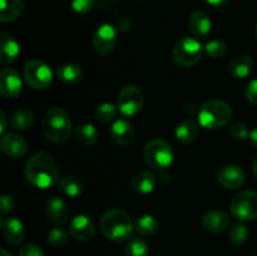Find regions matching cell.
<instances>
[{
    "instance_id": "obj_1",
    "label": "cell",
    "mask_w": 257,
    "mask_h": 256,
    "mask_svg": "<svg viewBox=\"0 0 257 256\" xmlns=\"http://www.w3.org/2000/svg\"><path fill=\"white\" fill-rule=\"evenodd\" d=\"M25 178L37 188H49L59 178V168L50 155L38 152L29 158L25 166Z\"/></svg>"
},
{
    "instance_id": "obj_2",
    "label": "cell",
    "mask_w": 257,
    "mask_h": 256,
    "mask_svg": "<svg viewBox=\"0 0 257 256\" xmlns=\"http://www.w3.org/2000/svg\"><path fill=\"white\" fill-rule=\"evenodd\" d=\"M99 225L103 235L114 242H123L130 238L135 228L128 213L118 208L107 211L100 218Z\"/></svg>"
},
{
    "instance_id": "obj_3",
    "label": "cell",
    "mask_w": 257,
    "mask_h": 256,
    "mask_svg": "<svg viewBox=\"0 0 257 256\" xmlns=\"http://www.w3.org/2000/svg\"><path fill=\"white\" fill-rule=\"evenodd\" d=\"M42 128L48 141L63 143L69 138L72 133V119L64 109L53 108L48 110L43 118Z\"/></svg>"
},
{
    "instance_id": "obj_4",
    "label": "cell",
    "mask_w": 257,
    "mask_h": 256,
    "mask_svg": "<svg viewBox=\"0 0 257 256\" xmlns=\"http://www.w3.org/2000/svg\"><path fill=\"white\" fill-rule=\"evenodd\" d=\"M232 117V109L226 102L210 99L202 104L198 112V122L206 130H218L225 127Z\"/></svg>"
},
{
    "instance_id": "obj_5",
    "label": "cell",
    "mask_w": 257,
    "mask_h": 256,
    "mask_svg": "<svg viewBox=\"0 0 257 256\" xmlns=\"http://www.w3.org/2000/svg\"><path fill=\"white\" fill-rule=\"evenodd\" d=\"M143 156L150 167L166 170L173 162V151L170 143L162 138H153L146 143Z\"/></svg>"
},
{
    "instance_id": "obj_6",
    "label": "cell",
    "mask_w": 257,
    "mask_h": 256,
    "mask_svg": "<svg viewBox=\"0 0 257 256\" xmlns=\"http://www.w3.org/2000/svg\"><path fill=\"white\" fill-rule=\"evenodd\" d=\"M202 53L203 48L197 39L185 37L175 44L172 50V57L178 65L188 68L200 62L201 58H202Z\"/></svg>"
},
{
    "instance_id": "obj_7",
    "label": "cell",
    "mask_w": 257,
    "mask_h": 256,
    "mask_svg": "<svg viewBox=\"0 0 257 256\" xmlns=\"http://www.w3.org/2000/svg\"><path fill=\"white\" fill-rule=\"evenodd\" d=\"M231 213L238 221H252L257 218V192L241 191L230 202Z\"/></svg>"
},
{
    "instance_id": "obj_8",
    "label": "cell",
    "mask_w": 257,
    "mask_h": 256,
    "mask_svg": "<svg viewBox=\"0 0 257 256\" xmlns=\"http://www.w3.org/2000/svg\"><path fill=\"white\" fill-rule=\"evenodd\" d=\"M24 79L34 89H47L53 82L52 69L42 60H30L24 67Z\"/></svg>"
},
{
    "instance_id": "obj_9",
    "label": "cell",
    "mask_w": 257,
    "mask_h": 256,
    "mask_svg": "<svg viewBox=\"0 0 257 256\" xmlns=\"http://www.w3.org/2000/svg\"><path fill=\"white\" fill-rule=\"evenodd\" d=\"M118 109L124 117H133L141 112L143 107V93L136 85H125L118 93Z\"/></svg>"
},
{
    "instance_id": "obj_10",
    "label": "cell",
    "mask_w": 257,
    "mask_h": 256,
    "mask_svg": "<svg viewBox=\"0 0 257 256\" xmlns=\"http://www.w3.org/2000/svg\"><path fill=\"white\" fill-rule=\"evenodd\" d=\"M117 43V32L110 24H102L93 37V48L99 55H107L114 49Z\"/></svg>"
},
{
    "instance_id": "obj_11",
    "label": "cell",
    "mask_w": 257,
    "mask_h": 256,
    "mask_svg": "<svg viewBox=\"0 0 257 256\" xmlns=\"http://www.w3.org/2000/svg\"><path fill=\"white\" fill-rule=\"evenodd\" d=\"M217 180L226 190H236L245 183L246 173L240 166L227 165L221 168Z\"/></svg>"
},
{
    "instance_id": "obj_12",
    "label": "cell",
    "mask_w": 257,
    "mask_h": 256,
    "mask_svg": "<svg viewBox=\"0 0 257 256\" xmlns=\"http://www.w3.org/2000/svg\"><path fill=\"white\" fill-rule=\"evenodd\" d=\"M22 89L23 82L17 70L8 68L0 73V92L4 97L10 99L17 98L22 93Z\"/></svg>"
},
{
    "instance_id": "obj_13",
    "label": "cell",
    "mask_w": 257,
    "mask_h": 256,
    "mask_svg": "<svg viewBox=\"0 0 257 256\" xmlns=\"http://www.w3.org/2000/svg\"><path fill=\"white\" fill-rule=\"evenodd\" d=\"M70 235L80 242H88L94 237L95 228L93 221L85 215H78L70 221Z\"/></svg>"
},
{
    "instance_id": "obj_14",
    "label": "cell",
    "mask_w": 257,
    "mask_h": 256,
    "mask_svg": "<svg viewBox=\"0 0 257 256\" xmlns=\"http://www.w3.org/2000/svg\"><path fill=\"white\" fill-rule=\"evenodd\" d=\"M2 151L9 157L20 158L27 155L28 143L18 133H5L2 138Z\"/></svg>"
},
{
    "instance_id": "obj_15",
    "label": "cell",
    "mask_w": 257,
    "mask_h": 256,
    "mask_svg": "<svg viewBox=\"0 0 257 256\" xmlns=\"http://www.w3.org/2000/svg\"><path fill=\"white\" fill-rule=\"evenodd\" d=\"M44 212L48 220L55 225H63L69 218V208L67 203L59 197H52L45 202Z\"/></svg>"
},
{
    "instance_id": "obj_16",
    "label": "cell",
    "mask_w": 257,
    "mask_h": 256,
    "mask_svg": "<svg viewBox=\"0 0 257 256\" xmlns=\"http://www.w3.org/2000/svg\"><path fill=\"white\" fill-rule=\"evenodd\" d=\"M110 137L117 145L127 147L135 140V128L124 118L115 119L110 127Z\"/></svg>"
},
{
    "instance_id": "obj_17",
    "label": "cell",
    "mask_w": 257,
    "mask_h": 256,
    "mask_svg": "<svg viewBox=\"0 0 257 256\" xmlns=\"http://www.w3.org/2000/svg\"><path fill=\"white\" fill-rule=\"evenodd\" d=\"M188 28L197 38H206L211 33L212 23L208 15L202 10H195L188 17Z\"/></svg>"
},
{
    "instance_id": "obj_18",
    "label": "cell",
    "mask_w": 257,
    "mask_h": 256,
    "mask_svg": "<svg viewBox=\"0 0 257 256\" xmlns=\"http://www.w3.org/2000/svg\"><path fill=\"white\" fill-rule=\"evenodd\" d=\"M20 54V47L17 40L8 33H0V63L3 65L14 62Z\"/></svg>"
},
{
    "instance_id": "obj_19",
    "label": "cell",
    "mask_w": 257,
    "mask_h": 256,
    "mask_svg": "<svg viewBox=\"0 0 257 256\" xmlns=\"http://www.w3.org/2000/svg\"><path fill=\"white\" fill-rule=\"evenodd\" d=\"M202 225L206 231L212 233H218L225 231L230 225V216L220 210H212L205 215Z\"/></svg>"
},
{
    "instance_id": "obj_20",
    "label": "cell",
    "mask_w": 257,
    "mask_h": 256,
    "mask_svg": "<svg viewBox=\"0 0 257 256\" xmlns=\"http://www.w3.org/2000/svg\"><path fill=\"white\" fill-rule=\"evenodd\" d=\"M2 230L5 240L12 245H18L24 238V227H23L22 221L18 220L17 217H9L3 220Z\"/></svg>"
},
{
    "instance_id": "obj_21",
    "label": "cell",
    "mask_w": 257,
    "mask_h": 256,
    "mask_svg": "<svg viewBox=\"0 0 257 256\" xmlns=\"http://www.w3.org/2000/svg\"><path fill=\"white\" fill-rule=\"evenodd\" d=\"M253 67L252 58L248 55H238L233 58L232 62L228 65V72L236 79H245L250 75Z\"/></svg>"
},
{
    "instance_id": "obj_22",
    "label": "cell",
    "mask_w": 257,
    "mask_h": 256,
    "mask_svg": "<svg viewBox=\"0 0 257 256\" xmlns=\"http://www.w3.org/2000/svg\"><path fill=\"white\" fill-rule=\"evenodd\" d=\"M0 20L10 23L17 20L24 10L23 0H0Z\"/></svg>"
},
{
    "instance_id": "obj_23",
    "label": "cell",
    "mask_w": 257,
    "mask_h": 256,
    "mask_svg": "<svg viewBox=\"0 0 257 256\" xmlns=\"http://www.w3.org/2000/svg\"><path fill=\"white\" fill-rule=\"evenodd\" d=\"M132 187L140 195H148L156 187V176L151 171H141L133 178Z\"/></svg>"
},
{
    "instance_id": "obj_24",
    "label": "cell",
    "mask_w": 257,
    "mask_h": 256,
    "mask_svg": "<svg viewBox=\"0 0 257 256\" xmlns=\"http://www.w3.org/2000/svg\"><path fill=\"white\" fill-rule=\"evenodd\" d=\"M175 135L176 138H177L181 143L188 145V143L193 142L198 136L197 123L193 119L183 120L182 123H180V124L177 125Z\"/></svg>"
},
{
    "instance_id": "obj_25",
    "label": "cell",
    "mask_w": 257,
    "mask_h": 256,
    "mask_svg": "<svg viewBox=\"0 0 257 256\" xmlns=\"http://www.w3.org/2000/svg\"><path fill=\"white\" fill-rule=\"evenodd\" d=\"M58 188L65 196L74 198L82 195L83 191H84V183L82 182L80 178L74 177V176H67V177H63L62 180H59Z\"/></svg>"
},
{
    "instance_id": "obj_26",
    "label": "cell",
    "mask_w": 257,
    "mask_h": 256,
    "mask_svg": "<svg viewBox=\"0 0 257 256\" xmlns=\"http://www.w3.org/2000/svg\"><path fill=\"white\" fill-rule=\"evenodd\" d=\"M58 78L65 84H75L79 82L83 77L82 68L74 63H68V64L62 65L57 72Z\"/></svg>"
},
{
    "instance_id": "obj_27",
    "label": "cell",
    "mask_w": 257,
    "mask_h": 256,
    "mask_svg": "<svg viewBox=\"0 0 257 256\" xmlns=\"http://www.w3.org/2000/svg\"><path fill=\"white\" fill-rule=\"evenodd\" d=\"M35 122L34 113L30 109H19L10 118V124L17 131H27L33 127Z\"/></svg>"
},
{
    "instance_id": "obj_28",
    "label": "cell",
    "mask_w": 257,
    "mask_h": 256,
    "mask_svg": "<svg viewBox=\"0 0 257 256\" xmlns=\"http://www.w3.org/2000/svg\"><path fill=\"white\" fill-rule=\"evenodd\" d=\"M75 140L80 146H84V147L93 146L98 141L97 128L90 123L79 125L75 131Z\"/></svg>"
},
{
    "instance_id": "obj_29",
    "label": "cell",
    "mask_w": 257,
    "mask_h": 256,
    "mask_svg": "<svg viewBox=\"0 0 257 256\" xmlns=\"http://www.w3.org/2000/svg\"><path fill=\"white\" fill-rule=\"evenodd\" d=\"M135 228L141 236H152L158 231V221L151 215H143L137 218Z\"/></svg>"
},
{
    "instance_id": "obj_30",
    "label": "cell",
    "mask_w": 257,
    "mask_h": 256,
    "mask_svg": "<svg viewBox=\"0 0 257 256\" xmlns=\"http://www.w3.org/2000/svg\"><path fill=\"white\" fill-rule=\"evenodd\" d=\"M148 252L147 242L141 237L132 238L125 247V256H148Z\"/></svg>"
},
{
    "instance_id": "obj_31",
    "label": "cell",
    "mask_w": 257,
    "mask_h": 256,
    "mask_svg": "<svg viewBox=\"0 0 257 256\" xmlns=\"http://www.w3.org/2000/svg\"><path fill=\"white\" fill-rule=\"evenodd\" d=\"M95 117L99 122L108 123L112 122L117 117V108L112 103H102V104L98 105L97 110H95Z\"/></svg>"
},
{
    "instance_id": "obj_32",
    "label": "cell",
    "mask_w": 257,
    "mask_h": 256,
    "mask_svg": "<svg viewBox=\"0 0 257 256\" xmlns=\"http://www.w3.org/2000/svg\"><path fill=\"white\" fill-rule=\"evenodd\" d=\"M230 240L232 241L235 245H242L243 242H246L248 237V230L246 227V225H243L242 221L241 222L235 223L232 225L230 230Z\"/></svg>"
},
{
    "instance_id": "obj_33",
    "label": "cell",
    "mask_w": 257,
    "mask_h": 256,
    "mask_svg": "<svg viewBox=\"0 0 257 256\" xmlns=\"http://www.w3.org/2000/svg\"><path fill=\"white\" fill-rule=\"evenodd\" d=\"M47 238L50 245L54 246V247H60V246H64L68 242L69 236H68L67 231H64L63 228L55 227L48 232Z\"/></svg>"
},
{
    "instance_id": "obj_34",
    "label": "cell",
    "mask_w": 257,
    "mask_h": 256,
    "mask_svg": "<svg viewBox=\"0 0 257 256\" xmlns=\"http://www.w3.org/2000/svg\"><path fill=\"white\" fill-rule=\"evenodd\" d=\"M205 50L208 57L217 59V58H221L225 55L226 44L223 42H221V40H211V42H208L206 44Z\"/></svg>"
},
{
    "instance_id": "obj_35",
    "label": "cell",
    "mask_w": 257,
    "mask_h": 256,
    "mask_svg": "<svg viewBox=\"0 0 257 256\" xmlns=\"http://www.w3.org/2000/svg\"><path fill=\"white\" fill-rule=\"evenodd\" d=\"M230 135L233 140L236 141H242L246 140V138L250 136V132H248L247 127H246L243 123H233L230 128Z\"/></svg>"
},
{
    "instance_id": "obj_36",
    "label": "cell",
    "mask_w": 257,
    "mask_h": 256,
    "mask_svg": "<svg viewBox=\"0 0 257 256\" xmlns=\"http://www.w3.org/2000/svg\"><path fill=\"white\" fill-rule=\"evenodd\" d=\"M94 7V0H72V8L78 14H87Z\"/></svg>"
},
{
    "instance_id": "obj_37",
    "label": "cell",
    "mask_w": 257,
    "mask_h": 256,
    "mask_svg": "<svg viewBox=\"0 0 257 256\" xmlns=\"http://www.w3.org/2000/svg\"><path fill=\"white\" fill-rule=\"evenodd\" d=\"M19 256H45L42 248L34 243H28L23 246L19 251Z\"/></svg>"
},
{
    "instance_id": "obj_38",
    "label": "cell",
    "mask_w": 257,
    "mask_h": 256,
    "mask_svg": "<svg viewBox=\"0 0 257 256\" xmlns=\"http://www.w3.org/2000/svg\"><path fill=\"white\" fill-rule=\"evenodd\" d=\"M15 207V201L12 196L4 195L0 200V212L2 215H7V213L12 212Z\"/></svg>"
},
{
    "instance_id": "obj_39",
    "label": "cell",
    "mask_w": 257,
    "mask_h": 256,
    "mask_svg": "<svg viewBox=\"0 0 257 256\" xmlns=\"http://www.w3.org/2000/svg\"><path fill=\"white\" fill-rule=\"evenodd\" d=\"M246 98L250 103L257 105V79L251 80L246 89Z\"/></svg>"
},
{
    "instance_id": "obj_40",
    "label": "cell",
    "mask_w": 257,
    "mask_h": 256,
    "mask_svg": "<svg viewBox=\"0 0 257 256\" xmlns=\"http://www.w3.org/2000/svg\"><path fill=\"white\" fill-rule=\"evenodd\" d=\"M118 29L123 33H127L132 29V20L127 17H123L118 20V24H117Z\"/></svg>"
},
{
    "instance_id": "obj_41",
    "label": "cell",
    "mask_w": 257,
    "mask_h": 256,
    "mask_svg": "<svg viewBox=\"0 0 257 256\" xmlns=\"http://www.w3.org/2000/svg\"><path fill=\"white\" fill-rule=\"evenodd\" d=\"M208 5L215 8H222L228 3V0H205Z\"/></svg>"
},
{
    "instance_id": "obj_42",
    "label": "cell",
    "mask_w": 257,
    "mask_h": 256,
    "mask_svg": "<svg viewBox=\"0 0 257 256\" xmlns=\"http://www.w3.org/2000/svg\"><path fill=\"white\" fill-rule=\"evenodd\" d=\"M0 123H2V125H0V133H2L3 136H4L5 133V130H7V123H8V118L7 115H5V113L0 112Z\"/></svg>"
},
{
    "instance_id": "obj_43",
    "label": "cell",
    "mask_w": 257,
    "mask_h": 256,
    "mask_svg": "<svg viewBox=\"0 0 257 256\" xmlns=\"http://www.w3.org/2000/svg\"><path fill=\"white\" fill-rule=\"evenodd\" d=\"M248 138H250V143L253 146V147H257V127L253 128L252 131L250 132V136H248Z\"/></svg>"
},
{
    "instance_id": "obj_44",
    "label": "cell",
    "mask_w": 257,
    "mask_h": 256,
    "mask_svg": "<svg viewBox=\"0 0 257 256\" xmlns=\"http://www.w3.org/2000/svg\"><path fill=\"white\" fill-rule=\"evenodd\" d=\"M252 170H253V173H255V176L257 177V156H255V158H253L252 161Z\"/></svg>"
},
{
    "instance_id": "obj_45",
    "label": "cell",
    "mask_w": 257,
    "mask_h": 256,
    "mask_svg": "<svg viewBox=\"0 0 257 256\" xmlns=\"http://www.w3.org/2000/svg\"><path fill=\"white\" fill-rule=\"evenodd\" d=\"M0 256H13V255L7 250V248H2V250H0Z\"/></svg>"
},
{
    "instance_id": "obj_46",
    "label": "cell",
    "mask_w": 257,
    "mask_h": 256,
    "mask_svg": "<svg viewBox=\"0 0 257 256\" xmlns=\"http://www.w3.org/2000/svg\"><path fill=\"white\" fill-rule=\"evenodd\" d=\"M256 38H257V25H256Z\"/></svg>"
}]
</instances>
